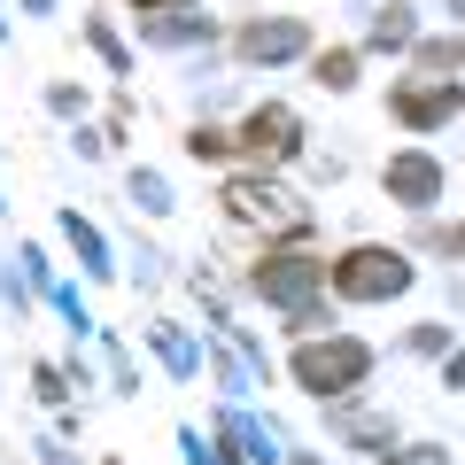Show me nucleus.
<instances>
[{"label": "nucleus", "mask_w": 465, "mask_h": 465, "mask_svg": "<svg viewBox=\"0 0 465 465\" xmlns=\"http://www.w3.org/2000/svg\"><path fill=\"white\" fill-rule=\"evenodd\" d=\"M318 78H326V85H349V78H357V63H349V54H318Z\"/></svg>", "instance_id": "obj_7"}, {"label": "nucleus", "mask_w": 465, "mask_h": 465, "mask_svg": "<svg viewBox=\"0 0 465 465\" xmlns=\"http://www.w3.org/2000/svg\"><path fill=\"white\" fill-rule=\"evenodd\" d=\"M249 148L256 155H287V148H295V116H287V109H256L249 116Z\"/></svg>", "instance_id": "obj_3"}, {"label": "nucleus", "mask_w": 465, "mask_h": 465, "mask_svg": "<svg viewBox=\"0 0 465 465\" xmlns=\"http://www.w3.org/2000/svg\"><path fill=\"white\" fill-rule=\"evenodd\" d=\"M140 8H171V0H140Z\"/></svg>", "instance_id": "obj_8"}, {"label": "nucleus", "mask_w": 465, "mask_h": 465, "mask_svg": "<svg viewBox=\"0 0 465 465\" xmlns=\"http://www.w3.org/2000/svg\"><path fill=\"white\" fill-rule=\"evenodd\" d=\"M396 109L411 116V124H434V116H450V109H458V94H403Z\"/></svg>", "instance_id": "obj_5"}, {"label": "nucleus", "mask_w": 465, "mask_h": 465, "mask_svg": "<svg viewBox=\"0 0 465 465\" xmlns=\"http://www.w3.org/2000/svg\"><path fill=\"white\" fill-rule=\"evenodd\" d=\"M264 287H272V295H302V287H311V272H302L295 256H287L280 272H264Z\"/></svg>", "instance_id": "obj_6"}, {"label": "nucleus", "mask_w": 465, "mask_h": 465, "mask_svg": "<svg viewBox=\"0 0 465 465\" xmlns=\"http://www.w3.org/2000/svg\"><path fill=\"white\" fill-rule=\"evenodd\" d=\"M295 372H302V388H349L357 372H365V349H357V341L302 349V357H295Z\"/></svg>", "instance_id": "obj_2"}, {"label": "nucleus", "mask_w": 465, "mask_h": 465, "mask_svg": "<svg viewBox=\"0 0 465 465\" xmlns=\"http://www.w3.org/2000/svg\"><path fill=\"white\" fill-rule=\"evenodd\" d=\"M333 287H341V295H396L403 287V256L396 249H357V256L333 264Z\"/></svg>", "instance_id": "obj_1"}, {"label": "nucleus", "mask_w": 465, "mask_h": 465, "mask_svg": "<svg viewBox=\"0 0 465 465\" xmlns=\"http://www.w3.org/2000/svg\"><path fill=\"white\" fill-rule=\"evenodd\" d=\"M388 186H396V194H411V202H427V194H434V163H419V155H403V163L388 171Z\"/></svg>", "instance_id": "obj_4"}]
</instances>
